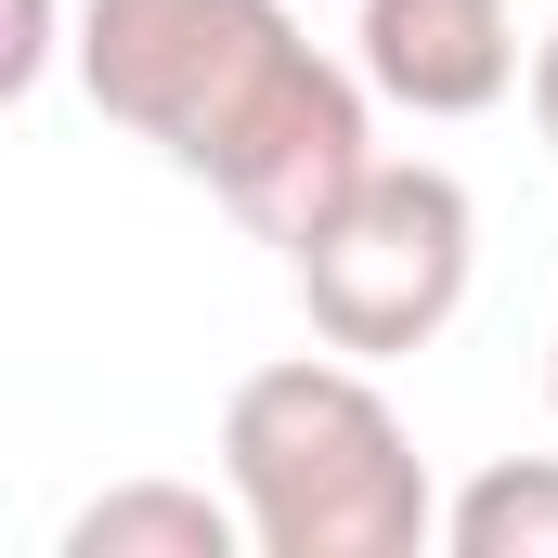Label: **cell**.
Listing matches in <instances>:
<instances>
[{"label": "cell", "instance_id": "cell-1", "mask_svg": "<svg viewBox=\"0 0 558 558\" xmlns=\"http://www.w3.org/2000/svg\"><path fill=\"white\" fill-rule=\"evenodd\" d=\"M78 78L260 247H312V221L377 169V78L312 52L299 0H92Z\"/></svg>", "mask_w": 558, "mask_h": 558}, {"label": "cell", "instance_id": "cell-2", "mask_svg": "<svg viewBox=\"0 0 558 558\" xmlns=\"http://www.w3.org/2000/svg\"><path fill=\"white\" fill-rule=\"evenodd\" d=\"M221 481H234L260 558H416L441 533L416 428L390 416V390L351 351H286L260 377H234Z\"/></svg>", "mask_w": 558, "mask_h": 558}, {"label": "cell", "instance_id": "cell-3", "mask_svg": "<svg viewBox=\"0 0 558 558\" xmlns=\"http://www.w3.org/2000/svg\"><path fill=\"white\" fill-rule=\"evenodd\" d=\"M286 274H299V312H312L325 351L403 364V351H428V338L468 312L481 208H468V182H454L441 156H377V169L312 221V247H286Z\"/></svg>", "mask_w": 558, "mask_h": 558}, {"label": "cell", "instance_id": "cell-4", "mask_svg": "<svg viewBox=\"0 0 558 558\" xmlns=\"http://www.w3.org/2000/svg\"><path fill=\"white\" fill-rule=\"evenodd\" d=\"M351 65L403 118H481L520 92V13L507 0H364Z\"/></svg>", "mask_w": 558, "mask_h": 558}, {"label": "cell", "instance_id": "cell-5", "mask_svg": "<svg viewBox=\"0 0 558 558\" xmlns=\"http://www.w3.org/2000/svg\"><path fill=\"white\" fill-rule=\"evenodd\" d=\"M247 507H234V481L208 494V481H118V494H92L78 520H65V558H247Z\"/></svg>", "mask_w": 558, "mask_h": 558}, {"label": "cell", "instance_id": "cell-6", "mask_svg": "<svg viewBox=\"0 0 558 558\" xmlns=\"http://www.w3.org/2000/svg\"><path fill=\"white\" fill-rule=\"evenodd\" d=\"M454 558H558V454H507L441 507Z\"/></svg>", "mask_w": 558, "mask_h": 558}, {"label": "cell", "instance_id": "cell-7", "mask_svg": "<svg viewBox=\"0 0 558 558\" xmlns=\"http://www.w3.org/2000/svg\"><path fill=\"white\" fill-rule=\"evenodd\" d=\"M52 52H65V39H52V0H13V39H0V105H26V92L52 78Z\"/></svg>", "mask_w": 558, "mask_h": 558}, {"label": "cell", "instance_id": "cell-8", "mask_svg": "<svg viewBox=\"0 0 558 558\" xmlns=\"http://www.w3.org/2000/svg\"><path fill=\"white\" fill-rule=\"evenodd\" d=\"M533 131H546V156H558V26L533 39Z\"/></svg>", "mask_w": 558, "mask_h": 558}, {"label": "cell", "instance_id": "cell-9", "mask_svg": "<svg viewBox=\"0 0 558 558\" xmlns=\"http://www.w3.org/2000/svg\"><path fill=\"white\" fill-rule=\"evenodd\" d=\"M546 403H558V351H546Z\"/></svg>", "mask_w": 558, "mask_h": 558}]
</instances>
